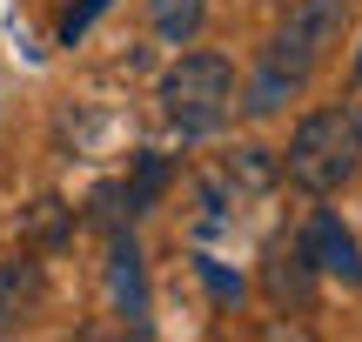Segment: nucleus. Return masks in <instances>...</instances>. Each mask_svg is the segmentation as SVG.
Segmentation results:
<instances>
[{
	"label": "nucleus",
	"mask_w": 362,
	"mask_h": 342,
	"mask_svg": "<svg viewBox=\"0 0 362 342\" xmlns=\"http://www.w3.org/2000/svg\"><path fill=\"white\" fill-rule=\"evenodd\" d=\"M349 13H356V0H296V7H288V20H282V34L269 40L262 81L248 88V114H275V107H282V94H296L302 81H309L315 67L342 47Z\"/></svg>",
	"instance_id": "nucleus-1"
},
{
	"label": "nucleus",
	"mask_w": 362,
	"mask_h": 342,
	"mask_svg": "<svg viewBox=\"0 0 362 342\" xmlns=\"http://www.w3.org/2000/svg\"><path fill=\"white\" fill-rule=\"evenodd\" d=\"M356 168H362V107L356 101L315 107V114L296 121V134L282 148V175L302 195H336Z\"/></svg>",
	"instance_id": "nucleus-2"
},
{
	"label": "nucleus",
	"mask_w": 362,
	"mask_h": 342,
	"mask_svg": "<svg viewBox=\"0 0 362 342\" xmlns=\"http://www.w3.org/2000/svg\"><path fill=\"white\" fill-rule=\"evenodd\" d=\"M235 107V67L221 54H181V61L161 74V114L175 121L188 141L215 134Z\"/></svg>",
	"instance_id": "nucleus-3"
},
{
	"label": "nucleus",
	"mask_w": 362,
	"mask_h": 342,
	"mask_svg": "<svg viewBox=\"0 0 362 342\" xmlns=\"http://www.w3.org/2000/svg\"><path fill=\"white\" fill-rule=\"evenodd\" d=\"M315 282H322V269H315V255L302 249V235L269 242V255H262V289H269L275 309H309Z\"/></svg>",
	"instance_id": "nucleus-4"
},
{
	"label": "nucleus",
	"mask_w": 362,
	"mask_h": 342,
	"mask_svg": "<svg viewBox=\"0 0 362 342\" xmlns=\"http://www.w3.org/2000/svg\"><path fill=\"white\" fill-rule=\"evenodd\" d=\"M40 302H47V269L40 262H0V336H13L21 322L40 316Z\"/></svg>",
	"instance_id": "nucleus-5"
},
{
	"label": "nucleus",
	"mask_w": 362,
	"mask_h": 342,
	"mask_svg": "<svg viewBox=\"0 0 362 342\" xmlns=\"http://www.w3.org/2000/svg\"><path fill=\"white\" fill-rule=\"evenodd\" d=\"M302 249L315 255V269H322V276H342V282H362V249H356V235L349 228L336 222V215H315L309 228H302Z\"/></svg>",
	"instance_id": "nucleus-6"
},
{
	"label": "nucleus",
	"mask_w": 362,
	"mask_h": 342,
	"mask_svg": "<svg viewBox=\"0 0 362 342\" xmlns=\"http://www.w3.org/2000/svg\"><path fill=\"white\" fill-rule=\"evenodd\" d=\"M168 155H155V148H141V155H134V182H121L115 188V201H121V215H128V222H134V215H148V208H155V201H161V188H168Z\"/></svg>",
	"instance_id": "nucleus-7"
},
{
	"label": "nucleus",
	"mask_w": 362,
	"mask_h": 342,
	"mask_svg": "<svg viewBox=\"0 0 362 342\" xmlns=\"http://www.w3.org/2000/svg\"><path fill=\"white\" fill-rule=\"evenodd\" d=\"M67 235H74V208L61 195H40L34 208H21V242L27 249H67Z\"/></svg>",
	"instance_id": "nucleus-8"
},
{
	"label": "nucleus",
	"mask_w": 362,
	"mask_h": 342,
	"mask_svg": "<svg viewBox=\"0 0 362 342\" xmlns=\"http://www.w3.org/2000/svg\"><path fill=\"white\" fill-rule=\"evenodd\" d=\"M107 289H115V309H121V316H141V309H148L141 255H134V242H128V235H115V249H107Z\"/></svg>",
	"instance_id": "nucleus-9"
},
{
	"label": "nucleus",
	"mask_w": 362,
	"mask_h": 342,
	"mask_svg": "<svg viewBox=\"0 0 362 342\" xmlns=\"http://www.w3.org/2000/svg\"><path fill=\"white\" fill-rule=\"evenodd\" d=\"M202 20H208V0H148V27L175 47H188L202 34Z\"/></svg>",
	"instance_id": "nucleus-10"
},
{
	"label": "nucleus",
	"mask_w": 362,
	"mask_h": 342,
	"mask_svg": "<svg viewBox=\"0 0 362 342\" xmlns=\"http://www.w3.org/2000/svg\"><path fill=\"white\" fill-rule=\"evenodd\" d=\"M194 276L208 282V295H215V309H235V302H242V276H228V269H221L215 255H194Z\"/></svg>",
	"instance_id": "nucleus-11"
},
{
	"label": "nucleus",
	"mask_w": 362,
	"mask_h": 342,
	"mask_svg": "<svg viewBox=\"0 0 362 342\" xmlns=\"http://www.w3.org/2000/svg\"><path fill=\"white\" fill-rule=\"evenodd\" d=\"M101 13H107V0H81V7H67V13H61V40L74 47V40L88 34V27L101 20Z\"/></svg>",
	"instance_id": "nucleus-12"
},
{
	"label": "nucleus",
	"mask_w": 362,
	"mask_h": 342,
	"mask_svg": "<svg viewBox=\"0 0 362 342\" xmlns=\"http://www.w3.org/2000/svg\"><path fill=\"white\" fill-rule=\"evenodd\" d=\"M356 81H362V47H356Z\"/></svg>",
	"instance_id": "nucleus-13"
}]
</instances>
